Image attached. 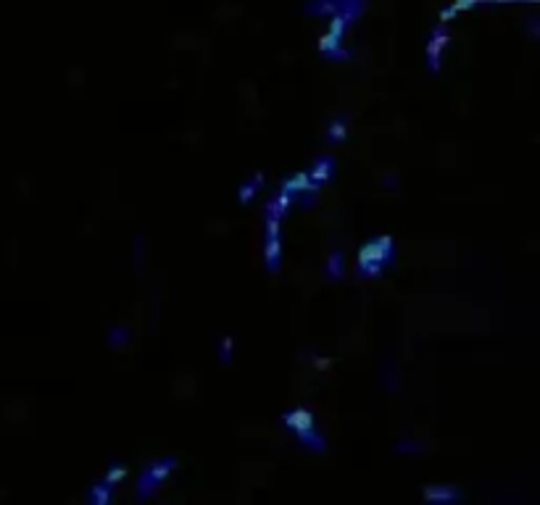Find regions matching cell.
<instances>
[{
  "label": "cell",
  "instance_id": "7c38bea8",
  "mask_svg": "<svg viewBox=\"0 0 540 505\" xmlns=\"http://www.w3.org/2000/svg\"><path fill=\"white\" fill-rule=\"evenodd\" d=\"M111 482H95V485L90 487V500L95 505H106L111 500Z\"/></svg>",
  "mask_w": 540,
  "mask_h": 505
},
{
  "label": "cell",
  "instance_id": "5b68a950",
  "mask_svg": "<svg viewBox=\"0 0 540 505\" xmlns=\"http://www.w3.org/2000/svg\"><path fill=\"white\" fill-rule=\"evenodd\" d=\"M446 42H448V32L443 30V27H438V30L432 32L427 48H424L427 61H430V71H438V66H441V53L443 48H446Z\"/></svg>",
  "mask_w": 540,
  "mask_h": 505
},
{
  "label": "cell",
  "instance_id": "6da1fadb",
  "mask_svg": "<svg viewBox=\"0 0 540 505\" xmlns=\"http://www.w3.org/2000/svg\"><path fill=\"white\" fill-rule=\"evenodd\" d=\"M282 421H285L288 429L295 432V437H298L306 447H311V450H324V439H321L319 429H317V418H314L311 411H306V408L288 411V413L282 416Z\"/></svg>",
  "mask_w": 540,
  "mask_h": 505
},
{
  "label": "cell",
  "instance_id": "9c48e42d",
  "mask_svg": "<svg viewBox=\"0 0 540 505\" xmlns=\"http://www.w3.org/2000/svg\"><path fill=\"white\" fill-rule=\"evenodd\" d=\"M261 185H264V171H259V174L250 179V182H243L240 189H238V198H240V203H250V200L256 198V192L261 189Z\"/></svg>",
  "mask_w": 540,
  "mask_h": 505
},
{
  "label": "cell",
  "instance_id": "8992f818",
  "mask_svg": "<svg viewBox=\"0 0 540 505\" xmlns=\"http://www.w3.org/2000/svg\"><path fill=\"white\" fill-rule=\"evenodd\" d=\"M293 206V192L282 187L277 195H271L269 203H266V218H282Z\"/></svg>",
  "mask_w": 540,
  "mask_h": 505
},
{
  "label": "cell",
  "instance_id": "7a4b0ae2",
  "mask_svg": "<svg viewBox=\"0 0 540 505\" xmlns=\"http://www.w3.org/2000/svg\"><path fill=\"white\" fill-rule=\"evenodd\" d=\"M174 468H177V458H161V461L148 463V468H145L140 474V479H137V500H145V497L153 495L156 487H159Z\"/></svg>",
  "mask_w": 540,
  "mask_h": 505
},
{
  "label": "cell",
  "instance_id": "5bb4252c",
  "mask_svg": "<svg viewBox=\"0 0 540 505\" xmlns=\"http://www.w3.org/2000/svg\"><path fill=\"white\" fill-rule=\"evenodd\" d=\"M124 476H127V466H111L109 471H106V482L116 485V482H121Z\"/></svg>",
  "mask_w": 540,
  "mask_h": 505
},
{
  "label": "cell",
  "instance_id": "4fadbf2b",
  "mask_svg": "<svg viewBox=\"0 0 540 505\" xmlns=\"http://www.w3.org/2000/svg\"><path fill=\"white\" fill-rule=\"evenodd\" d=\"M327 137L332 139V142H340L343 137H345V119H332L330 121V129H327Z\"/></svg>",
  "mask_w": 540,
  "mask_h": 505
},
{
  "label": "cell",
  "instance_id": "ba28073f",
  "mask_svg": "<svg viewBox=\"0 0 540 505\" xmlns=\"http://www.w3.org/2000/svg\"><path fill=\"white\" fill-rule=\"evenodd\" d=\"M264 256H266V268H269V271H277V268H280V258H282L280 237H266Z\"/></svg>",
  "mask_w": 540,
  "mask_h": 505
},
{
  "label": "cell",
  "instance_id": "8fae6325",
  "mask_svg": "<svg viewBox=\"0 0 540 505\" xmlns=\"http://www.w3.org/2000/svg\"><path fill=\"white\" fill-rule=\"evenodd\" d=\"M330 174H332V158L330 156H319V158L314 161V166H311V179L319 185V182H324Z\"/></svg>",
  "mask_w": 540,
  "mask_h": 505
},
{
  "label": "cell",
  "instance_id": "277c9868",
  "mask_svg": "<svg viewBox=\"0 0 540 505\" xmlns=\"http://www.w3.org/2000/svg\"><path fill=\"white\" fill-rule=\"evenodd\" d=\"M285 189H290L293 195L300 200V203H311V200L319 195V185L311 179V174H295V177H288L285 179V185H282Z\"/></svg>",
  "mask_w": 540,
  "mask_h": 505
},
{
  "label": "cell",
  "instance_id": "30bf717a",
  "mask_svg": "<svg viewBox=\"0 0 540 505\" xmlns=\"http://www.w3.org/2000/svg\"><path fill=\"white\" fill-rule=\"evenodd\" d=\"M324 271H327V277H330V279H340L343 274H345V261H343L340 250H332L330 256H327Z\"/></svg>",
  "mask_w": 540,
  "mask_h": 505
},
{
  "label": "cell",
  "instance_id": "3957f363",
  "mask_svg": "<svg viewBox=\"0 0 540 505\" xmlns=\"http://www.w3.org/2000/svg\"><path fill=\"white\" fill-rule=\"evenodd\" d=\"M393 258V237L391 235H382V237L369 239L367 245H361L359 253H356V266L364 268L369 263H388Z\"/></svg>",
  "mask_w": 540,
  "mask_h": 505
},
{
  "label": "cell",
  "instance_id": "52a82bcc",
  "mask_svg": "<svg viewBox=\"0 0 540 505\" xmlns=\"http://www.w3.org/2000/svg\"><path fill=\"white\" fill-rule=\"evenodd\" d=\"M422 497L430 503H450L459 497V490L453 485H427L422 490Z\"/></svg>",
  "mask_w": 540,
  "mask_h": 505
},
{
  "label": "cell",
  "instance_id": "9a60e30c",
  "mask_svg": "<svg viewBox=\"0 0 540 505\" xmlns=\"http://www.w3.org/2000/svg\"><path fill=\"white\" fill-rule=\"evenodd\" d=\"M232 347H235V339H232V337H224V339H221V361H230Z\"/></svg>",
  "mask_w": 540,
  "mask_h": 505
}]
</instances>
